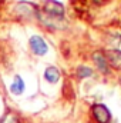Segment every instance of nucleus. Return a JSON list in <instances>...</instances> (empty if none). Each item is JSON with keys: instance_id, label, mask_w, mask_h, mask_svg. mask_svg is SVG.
Returning <instances> with one entry per match:
<instances>
[{"instance_id": "obj_4", "label": "nucleus", "mask_w": 121, "mask_h": 123, "mask_svg": "<svg viewBox=\"0 0 121 123\" xmlns=\"http://www.w3.org/2000/svg\"><path fill=\"white\" fill-rule=\"evenodd\" d=\"M105 59L107 63H110L113 67L116 69H121V50L118 49H110L105 52Z\"/></svg>"}, {"instance_id": "obj_9", "label": "nucleus", "mask_w": 121, "mask_h": 123, "mask_svg": "<svg viewBox=\"0 0 121 123\" xmlns=\"http://www.w3.org/2000/svg\"><path fill=\"white\" fill-rule=\"evenodd\" d=\"M0 123H20L19 122V117L13 113H7L4 115L1 119H0Z\"/></svg>"}, {"instance_id": "obj_6", "label": "nucleus", "mask_w": 121, "mask_h": 123, "mask_svg": "<svg viewBox=\"0 0 121 123\" xmlns=\"http://www.w3.org/2000/svg\"><path fill=\"white\" fill-rule=\"evenodd\" d=\"M44 77L46 80H49L50 83H57L60 79V70L54 66H50L44 70Z\"/></svg>"}, {"instance_id": "obj_8", "label": "nucleus", "mask_w": 121, "mask_h": 123, "mask_svg": "<svg viewBox=\"0 0 121 123\" xmlns=\"http://www.w3.org/2000/svg\"><path fill=\"white\" fill-rule=\"evenodd\" d=\"M91 74H93V70H91L90 67H87V66H80V67L77 69V76H78L80 79L90 77Z\"/></svg>"}, {"instance_id": "obj_10", "label": "nucleus", "mask_w": 121, "mask_h": 123, "mask_svg": "<svg viewBox=\"0 0 121 123\" xmlns=\"http://www.w3.org/2000/svg\"><path fill=\"white\" fill-rule=\"evenodd\" d=\"M105 0H94V3H97V4H103Z\"/></svg>"}, {"instance_id": "obj_3", "label": "nucleus", "mask_w": 121, "mask_h": 123, "mask_svg": "<svg viewBox=\"0 0 121 123\" xmlns=\"http://www.w3.org/2000/svg\"><path fill=\"white\" fill-rule=\"evenodd\" d=\"M93 116L98 123H108L111 119L110 110L104 105H94L93 106Z\"/></svg>"}, {"instance_id": "obj_2", "label": "nucleus", "mask_w": 121, "mask_h": 123, "mask_svg": "<svg viewBox=\"0 0 121 123\" xmlns=\"http://www.w3.org/2000/svg\"><path fill=\"white\" fill-rule=\"evenodd\" d=\"M30 47H31V50H33V53L37 55V56H43L49 50L46 42L40 36H31L30 37Z\"/></svg>"}, {"instance_id": "obj_5", "label": "nucleus", "mask_w": 121, "mask_h": 123, "mask_svg": "<svg viewBox=\"0 0 121 123\" xmlns=\"http://www.w3.org/2000/svg\"><path fill=\"white\" fill-rule=\"evenodd\" d=\"M93 60L97 64V67H98L100 72H103V73H108V72H110V70H108L107 59H105V56L103 55V52H95V53H93Z\"/></svg>"}, {"instance_id": "obj_1", "label": "nucleus", "mask_w": 121, "mask_h": 123, "mask_svg": "<svg viewBox=\"0 0 121 123\" xmlns=\"http://www.w3.org/2000/svg\"><path fill=\"white\" fill-rule=\"evenodd\" d=\"M44 12L50 14L51 17H63L64 14V7L60 1L57 0H46L44 3Z\"/></svg>"}, {"instance_id": "obj_7", "label": "nucleus", "mask_w": 121, "mask_h": 123, "mask_svg": "<svg viewBox=\"0 0 121 123\" xmlns=\"http://www.w3.org/2000/svg\"><path fill=\"white\" fill-rule=\"evenodd\" d=\"M10 92L14 93V94H22V93L24 92V82H23V79L20 76L14 77V82L10 86Z\"/></svg>"}]
</instances>
